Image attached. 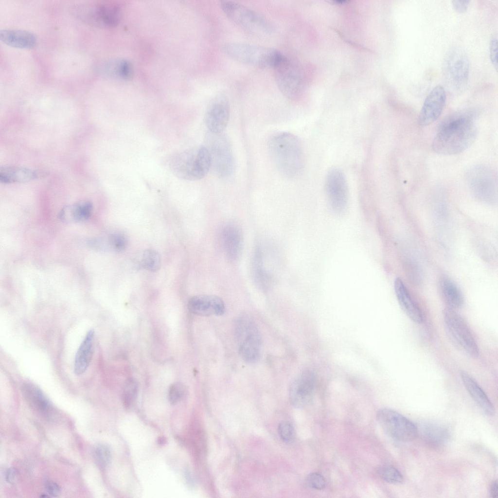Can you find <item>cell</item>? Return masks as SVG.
<instances>
[{
  "label": "cell",
  "mask_w": 498,
  "mask_h": 498,
  "mask_svg": "<svg viewBox=\"0 0 498 498\" xmlns=\"http://www.w3.org/2000/svg\"><path fill=\"white\" fill-rule=\"evenodd\" d=\"M444 88L437 85L427 96L419 115V122L422 126L434 123L441 114L446 102Z\"/></svg>",
  "instance_id": "obj_17"
},
{
  "label": "cell",
  "mask_w": 498,
  "mask_h": 498,
  "mask_svg": "<svg viewBox=\"0 0 498 498\" xmlns=\"http://www.w3.org/2000/svg\"><path fill=\"white\" fill-rule=\"evenodd\" d=\"M0 39L6 45L19 49H31L37 43L36 36L31 32L19 29H3Z\"/></svg>",
  "instance_id": "obj_23"
},
{
  "label": "cell",
  "mask_w": 498,
  "mask_h": 498,
  "mask_svg": "<svg viewBox=\"0 0 498 498\" xmlns=\"http://www.w3.org/2000/svg\"><path fill=\"white\" fill-rule=\"evenodd\" d=\"M18 478V472L17 470L12 467L7 469L5 474V479L10 483H13L16 482Z\"/></svg>",
  "instance_id": "obj_43"
},
{
  "label": "cell",
  "mask_w": 498,
  "mask_h": 498,
  "mask_svg": "<svg viewBox=\"0 0 498 498\" xmlns=\"http://www.w3.org/2000/svg\"><path fill=\"white\" fill-rule=\"evenodd\" d=\"M229 100L224 93L216 95L207 108L204 121L210 132L221 133L226 127L230 118Z\"/></svg>",
  "instance_id": "obj_15"
},
{
  "label": "cell",
  "mask_w": 498,
  "mask_h": 498,
  "mask_svg": "<svg viewBox=\"0 0 498 498\" xmlns=\"http://www.w3.org/2000/svg\"><path fill=\"white\" fill-rule=\"evenodd\" d=\"M234 334L238 353L248 363L257 362L261 356L262 338L255 321L248 315H242L236 320Z\"/></svg>",
  "instance_id": "obj_5"
},
{
  "label": "cell",
  "mask_w": 498,
  "mask_h": 498,
  "mask_svg": "<svg viewBox=\"0 0 498 498\" xmlns=\"http://www.w3.org/2000/svg\"><path fill=\"white\" fill-rule=\"evenodd\" d=\"M268 152L279 171L283 176L293 178L301 171L303 153L300 140L286 132L272 135L267 142Z\"/></svg>",
  "instance_id": "obj_2"
},
{
  "label": "cell",
  "mask_w": 498,
  "mask_h": 498,
  "mask_svg": "<svg viewBox=\"0 0 498 498\" xmlns=\"http://www.w3.org/2000/svg\"><path fill=\"white\" fill-rule=\"evenodd\" d=\"M206 145L211 159V167L222 178L231 176L234 168V160L231 143L227 136L221 133L209 132Z\"/></svg>",
  "instance_id": "obj_9"
},
{
  "label": "cell",
  "mask_w": 498,
  "mask_h": 498,
  "mask_svg": "<svg viewBox=\"0 0 498 498\" xmlns=\"http://www.w3.org/2000/svg\"><path fill=\"white\" fill-rule=\"evenodd\" d=\"M469 187L480 201L494 205L498 200L497 175L490 168L478 165L471 168L467 173Z\"/></svg>",
  "instance_id": "obj_10"
},
{
  "label": "cell",
  "mask_w": 498,
  "mask_h": 498,
  "mask_svg": "<svg viewBox=\"0 0 498 498\" xmlns=\"http://www.w3.org/2000/svg\"><path fill=\"white\" fill-rule=\"evenodd\" d=\"M418 435L427 444L433 446H441L447 444L451 438L449 429L445 425L427 421L417 426Z\"/></svg>",
  "instance_id": "obj_20"
},
{
  "label": "cell",
  "mask_w": 498,
  "mask_h": 498,
  "mask_svg": "<svg viewBox=\"0 0 498 498\" xmlns=\"http://www.w3.org/2000/svg\"><path fill=\"white\" fill-rule=\"evenodd\" d=\"M220 238L227 257L231 261L238 260L243 246V235L240 228L234 224H226L221 230Z\"/></svg>",
  "instance_id": "obj_19"
},
{
  "label": "cell",
  "mask_w": 498,
  "mask_h": 498,
  "mask_svg": "<svg viewBox=\"0 0 498 498\" xmlns=\"http://www.w3.org/2000/svg\"><path fill=\"white\" fill-rule=\"evenodd\" d=\"M316 385V376L310 371L302 372L293 380L288 391L291 404L301 408L308 404L313 394Z\"/></svg>",
  "instance_id": "obj_16"
},
{
  "label": "cell",
  "mask_w": 498,
  "mask_h": 498,
  "mask_svg": "<svg viewBox=\"0 0 498 498\" xmlns=\"http://www.w3.org/2000/svg\"><path fill=\"white\" fill-rule=\"evenodd\" d=\"M23 395L28 403L38 411L47 414L51 406L42 391L35 385L27 383L22 386Z\"/></svg>",
  "instance_id": "obj_27"
},
{
  "label": "cell",
  "mask_w": 498,
  "mask_h": 498,
  "mask_svg": "<svg viewBox=\"0 0 498 498\" xmlns=\"http://www.w3.org/2000/svg\"><path fill=\"white\" fill-rule=\"evenodd\" d=\"M379 473L381 478L387 482L397 484L403 482L404 478L402 474L392 465H384L381 467Z\"/></svg>",
  "instance_id": "obj_34"
},
{
  "label": "cell",
  "mask_w": 498,
  "mask_h": 498,
  "mask_svg": "<svg viewBox=\"0 0 498 498\" xmlns=\"http://www.w3.org/2000/svg\"><path fill=\"white\" fill-rule=\"evenodd\" d=\"M443 78L450 91L460 93L466 89L469 75V61L465 52L459 47L450 48L443 61Z\"/></svg>",
  "instance_id": "obj_7"
},
{
  "label": "cell",
  "mask_w": 498,
  "mask_h": 498,
  "mask_svg": "<svg viewBox=\"0 0 498 498\" xmlns=\"http://www.w3.org/2000/svg\"><path fill=\"white\" fill-rule=\"evenodd\" d=\"M139 386L136 379H128L124 385L123 391V402L127 409L131 408L135 403L138 392Z\"/></svg>",
  "instance_id": "obj_32"
},
{
  "label": "cell",
  "mask_w": 498,
  "mask_h": 498,
  "mask_svg": "<svg viewBox=\"0 0 498 498\" xmlns=\"http://www.w3.org/2000/svg\"><path fill=\"white\" fill-rule=\"evenodd\" d=\"M443 315L448 331L457 344L469 356L475 358L478 357L479 348L462 318L449 307L444 310Z\"/></svg>",
  "instance_id": "obj_12"
},
{
  "label": "cell",
  "mask_w": 498,
  "mask_h": 498,
  "mask_svg": "<svg viewBox=\"0 0 498 498\" xmlns=\"http://www.w3.org/2000/svg\"><path fill=\"white\" fill-rule=\"evenodd\" d=\"M45 489L48 495L52 497H56L60 492V488L58 484L53 481H47L45 484Z\"/></svg>",
  "instance_id": "obj_41"
},
{
  "label": "cell",
  "mask_w": 498,
  "mask_h": 498,
  "mask_svg": "<svg viewBox=\"0 0 498 498\" xmlns=\"http://www.w3.org/2000/svg\"><path fill=\"white\" fill-rule=\"evenodd\" d=\"M470 0H454L452 1L454 9L457 12L463 13L465 12L469 5Z\"/></svg>",
  "instance_id": "obj_42"
},
{
  "label": "cell",
  "mask_w": 498,
  "mask_h": 498,
  "mask_svg": "<svg viewBox=\"0 0 498 498\" xmlns=\"http://www.w3.org/2000/svg\"><path fill=\"white\" fill-rule=\"evenodd\" d=\"M489 494L491 497L496 498L498 497V483L494 480L490 484L489 487Z\"/></svg>",
  "instance_id": "obj_44"
},
{
  "label": "cell",
  "mask_w": 498,
  "mask_h": 498,
  "mask_svg": "<svg viewBox=\"0 0 498 498\" xmlns=\"http://www.w3.org/2000/svg\"><path fill=\"white\" fill-rule=\"evenodd\" d=\"M325 188L329 205L337 213L345 210L348 198V185L343 173L337 168H333L327 174Z\"/></svg>",
  "instance_id": "obj_14"
},
{
  "label": "cell",
  "mask_w": 498,
  "mask_h": 498,
  "mask_svg": "<svg viewBox=\"0 0 498 498\" xmlns=\"http://www.w3.org/2000/svg\"><path fill=\"white\" fill-rule=\"evenodd\" d=\"M404 266L407 277L414 284H419L422 279V272L419 264L410 256H407L404 260Z\"/></svg>",
  "instance_id": "obj_33"
},
{
  "label": "cell",
  "mask_w": 498,
  "mask_h": 498,
  "mask_svg": "<svg viewBox=\"0 0 498 498\" xmlns=\"http://www.w3.org/2000/svg\"><path fill=\"white\" fill-rule=\"evenodd\" d=\"M160 256L157 251L147 249L142 253L140 262L142 268L149 271L156 272L160 269Z\"/></svg>",
  "instance_id": "obj_31"
},
{
  "label": "cell",
  "mask_w": 498,
  "mask_h": 498,
  "mask_svg": "<svg viewBox=\"0 0 498 498\" xmlns=\"http://www.w3.org/2000/svg\"><path fill=\"white\" fill-rule=\"evenodd\" d=\"M220 5L229 19L250 34L266 36L275 32V27L271 22L246 6L231 0L221 1Z\"/></svg>",
  "instance_id": "obj_6"
},
{
  "label": "cell",
  "mask_w": 498,
  "mask_h": 498,
  "mask_svg": "<svg viewBox=\"0 0 498 498\" xmlns=\"http://www.w3.org/2000/svg\"><path fill=\"white\" fill-rule=\"evenodd\" d=\"M476 112L468 110L447 116L441 122L432 147L436 153L451 155L462 152L475 142L477 127Z\"/></svg>",
  "instance_id": "obj_1"
},
{
  "label": "cell",
  "mask_w": 498,
  "mask_h": 498,
  "mask_svg": "<svg viewBox=\"0 0 498 498\" xmlns=\"http://www.w3.org/2000/svg\"><path fill=\"white\" fill-rule=\"evenodd\" d=\"M231 58L262 69H274L284 55L274 48L243 43H228L222 47Z\"/></svg>",
  "instance_id": "obj_4"
},
{
  "label": "cell",
  "mask_w": 498,
  "mask_h": 498,
  "mask_svg": "<svg viewBox=\"0 0 498 498\" xmlns=\"http://www.w3.org/2000/svg\"><path fill=\"white\" fill-rule=\"evenodd\" d=\"M169 166L177 178L185 180L202 179L211 167V159L207 147L199 145L189 148L173 154Z\"/></svg>",
  "instance_id": "obj_3"
},
{
  "label": "cell",
  "mask_w": 498,
  "mask_h": 498,
  "mask_svg": "<svg viewBox=\"0 0 498 498\" xmlns=\"http://www.w3.org/2000/svg\"><path fill=\"white\" fill-rule=\"evenodd\" d=\"M306 482L310 487L316 490L324 489L326 486L325 478L318 473L309 474L306 478Z\"/></svg>",
  "instance_id": "obj_39"
},
{
  "label": "cell",
  "mask_w": 498,
  "mask_h": 498,
  "mask_svg": "<svg viewBox=\"0 0 498 498\" xmlns=\"http://www.w3.org/2000/svg\"><path fill=\"white\" fill-rule=\"evenodd\" d=\"M442 296L449 308H459L464 303L462 293L457 285L449 278L443 277L440 281Z\"/></svg>",
  "instance_id": "obj_28"
},
{
  "label": "cell",
  "mask_w": 498,
  "mask_h": 498,
  "mask_svg": "<svg viewBox=\"0 0 498 498\" xmlns=\"http://www.w3.org/2000/svg\"><path fill=\"white\" fill-rule=\"evenodd\" d=\"M278 432L280 438L286 443H291L295 439L294 427L292 424L287 421H283L279 424Z\"/></svg>",
  "instance_id": "obj_36"
},
{
  "label": "cell",
  "mask_w": 498,
  "mask_h": 498,
  "mask_svg": "<svg viewBox=\"0 0 498 498\" xmlns=\"http://www.w3.org/2000/svg\"><path fill=\"white\" fill-rule=\"evenodd\" d=\"M72 12L85 23L101 27L115 26L121 16L120 6L110 1L78 4L73 7Z\"/></svg>",
  "instance_id": "obj_8"
},
{
  "label": "cell",
  "mask_w": 498,
  "mask_h": 498,
  "mask_svg": "<svg viewBox=\"0 0 498 498\" xmlns=\"http://www.w3.org/2000/svg\"><path fill=\"white\" fill-rule=\"evenodd\" d=\"M92 208V204L90 201L81 200L63 207L59 213V217L66 222L83 221L90 217Z\"/></svg>",
  "instance_id": "obj_25"
},
{
  "label": "cell",
  "mask_w": 498,
  "mask_h": 498,
  "mask_svg": "<svg viewBox=\"0 0 498 498\" xmlns=\"http://www.w3.org/2000/svg\"><path fill=\"white\" fill-rule=\"evenodd\" d=\"M252 269L253 277L257 285L263 289L269 288L271 284V277L264 267L263 252L259 247L254 252Z\"/></svg>",
  "instance_id": "obj_29"
},
{
  "label": "cell",
  "mask_w": 498,
  "mask_h": 498,
  "mask_svg": "<svg viewBox=\"0 0 498 498\" xmlns=\"http://www.w3.org/2000/svg\"><path fill=\"white\" fill-rule=\"evenodd\" d=\"M376 418L384 431L396 441L409 442L418 436L417 426L394 410L381 409L377 412Z\"/></svg>",
  "instance_id": "obj_11"
},
{
  "label": "cell",
  "mask_w": 498,
  "mask_h": 498,
  "mask_svg": "<svg viewBox=\"0 0 498 498\" xmlns=\"http://www.w3.org/2000/svg\"><path fill=\"white\" fill-rule=\"evenodd\" d=\"M94 334L93 330L88 332L76 352L74 363V372L77 375L83 374L91 362L93 353Z\"/></svg>",
  "instance_id": "obj_24"
},
{
  "label": "cell",
  "mask_w": 498,
  "mask_h": 498,
  "mask_svg": "<svg viewBox=\"0 0 498 498\" xmlns=\"http://www.w3.org/2000/svg\"><path fill=\"white\" fill-rule=\"evenodd\" d=\"M185 475L187 482L189 483V484H192V479L191 476V474H190L189 472L188 471V470L185 471Z\"/></svg>",
  "instance_id": "obj_45"
},
{
  "label": "cell",
  "mask_w": 498,
  "mask_h": 498,
  "mask_svg": "<svg viewBox=\"0 0 498 498\" xmlns=\"http://www.w3.org/2000/svg\"><path fill=\"white\" fill-rule=\"evenodd\" d=\"M188 309L194 314L202 316H220L225 312V305L219 297L200 295L192 297L188 302Z\"/></svg>",
  "instance_id": "obj_18"
},
{
  "label": "cell",
  "mask_w": 498,
  "mask_h": 498,
  "mask_svg": "<svg viewBox=\"0 0 498 498\" xmlns=\"http://www.w3.org/2000/svg\"><path fill=\"white\" fill-rule=\"evenodd\" d=\"M93 456L99 465L105 467L108 464L111 459L110 449L105 444H98L94 448Z\"/></svg>",
  "instance_id": "obj_35"
},
{
  "label": "cell",
  "mask_w": 498,
  "mask_h": 498,
  "mask_svg": "<svg viewBox=\"0 0 498 498\" xmlns=\"http://www.w3.org/2000/svg\"><path fill=\"white\" fill-rule=\"evenodd\" d=\"M460 376L466 390L480 409L486 414L493 415L495 412V407L479 385L464 371H461Z\"/></svg>",
  "instance_id": "obj_22"
},
{
  "label": "cell",
  "mask_w": 498,
  "mask_h": 498,
  "mask_svg": "<svg viewBox=\"0 0 498 498\" xmlns=\"http://www.w3.org/2000/svg\"><path fill=\"white\" fill-rule=\"evenodd\" d=\"M394 287L397 299L402 310L412 321L421 323L423 321L422 313L400 278L395 280Z\"/></svg>",
  "instance_id": "obj_21"
},
{
  "label": "cell",
  "mask_w": 498,
  "mask_h": 498,
  "mask_svg": "<svg viewBox=\"0 0 498 498\" xmlns=\"http://www.w3.org/2000/svg\"><path fill=\"white\" fill-rule=\"evenodd\" d=\"M93 242V245L103 249L110 248L117 251L125 249L127 245V240L125 235L118 232L110 234L107 239H99Z\"/></svg>",
  "instance_id": "obj_30"
},
{
  "label": "cell",
  "mask_w": 498,
  "mask_h": 498,
  "mask_svg": "<svg viewBox=\"0 0 498 498\" xmlns=\"http://www.w3.org/2000/svg\"><path fill=\"white\" fill-rule=\"evenodd\" d=\"M36 171L22 167H3L0 169V181L9 184L25 182L34 180L39 177Z\"/></svg>",
  "instance_id": "obj_26"
},
{
  "label": "cell",
  "mask_w": 498,
  "mask_h": 498,
  "mask_svg": "<svg viewBox=\"0 0 498 498\" xmlns=\"http://www.w3.org/2000/svg\"><path fill=\"white\" fill-rule=\"evenodd\" d=\"M112 71L119 77L127 79L132 74V67L129 62L126 60H119L113 64Z\"/></svg>",
  "instance_id": "obj_38"
},
{
  "label": "cell",
  "mask_w": 498,
  "mask_h": 498,
  "mask_svg": "<svg viewBox=\"0 0 498 498\" xmlns=\"http://www.w3.org/2000/svg\"><path fill=\"white\" fill-rule=\"evenodd\" d=\"M490 59L495 70L498 71V40L496 36L491 37L489 46Z\"/></svg>",
  "instance_id": "obj_40"
},
{
  "label": "cell",
  "mask_w": 498,
  "mask_h": 498,
  "mask_svg": "<svg viewBox=\"0 0 498 498\" xmlns=\"http://www.w3.org/2000/svg\"><path fill=\"white\" fill-rule=\"evenodd\" d=\"M277 86L282 93L290 100L301 94L302 80L297 66L285 55L273 69Z\"/></svg>",
  "instance_id": "obj_13"
},
{
  "label": "cell",
  "mask_w": 498,
  "mask_h": 498,
  "mask_svg": "<svg viewBox=\"0 0 498 498\" xmlns=\"http://www.w3.org/2000/svg\"><path fill=\"white\" fill-rule=\"evenodd\" d=\"M186 388L181 383L176 382L169 388L168 399L170 403L174 405L179 401L185 395Z\"/></svg>",
  "instance_id": "obj_37"
}]
</instances>
